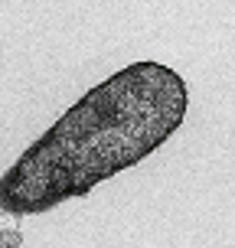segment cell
I'll return each mask as SVG.
<instances>
[{
    "label": "cell",
    "instance_id": "obj_1",
    "mask_svg": "<svg viewBox=\"0 0 235 248\" xmlns=\"http://www.w3.org/2000/svg\"><path fill=\"white\" fill-rule=\"evenodd\" d=\"M183 75L160 62H137L75 101L0 180V209L46 212L85 196L101 180L141 163L186 118Z\"/></svg>",
    "mask_w": 235,
    "mask_h": 248
}]
</instances>
